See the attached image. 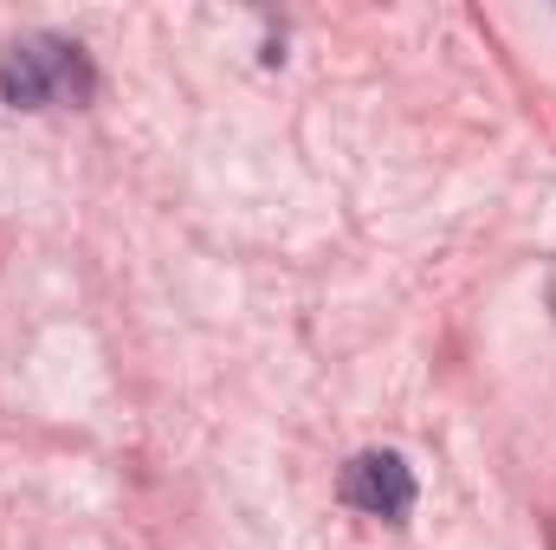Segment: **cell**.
Instances as JSON below:
<instances>
[{"mask_svg":"<svg viewBox=\"0 0 556 550\" xmlns=\"http://www.w3.org/2000/svg\"><path fill=\"white\" fill-rule=\"evenodd\" d=\"M98 85L91 59L78 39H59V33H26L7 46L0 59V98L13 111H52V104H85Z\"/></svg>","mask_w":556,"mask_h":550,"instance_id":"cell-1","label":"cell"},{"mask_svg":"<svg viewBox=\"0 0 556 550\" xmlns=\"http://www.w3.org/2000/svg\"><path fill=\"white\" fill-rule=\"evenodd\" d=\"M337 492H343V505H356L363 518L402 525V518L415 512V466H408L402 453H389V447H369V453H356V460L343 466Z\"/></svg>","mask_w":556,"mask_h":550,"instance_id":"cell-2","label":"cell"}]
</instances>
